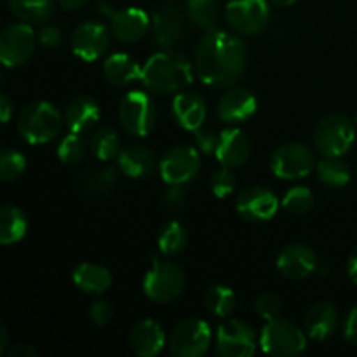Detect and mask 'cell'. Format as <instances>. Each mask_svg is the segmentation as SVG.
<instances>
[{"instance_id":"cell-27","label":"cell","mask_w":357,"mask_h":357,"mask_svg":"<svg viewBox=\"0 0 357 357\" xmlns=\"http://www.w3.org/2000/svg\"><path fill=\"white\" fill-rule=\"evenodd\" d=\"M103 73L114 86L124 87L129 84L142 80L143 68H139L138 61L131 58L124 52H115V54L108 56L107 61L103 65Z\"/></svg>"},{"instance_id":"cell-26","label":"cell","mask_w":357,"mask_h":357,"mask_svg":"<svg viewBox=\"0 0 357 357\" xmlns=\"http://www.w3.org/2000/svg\"><path fill=\"white\" fill-rule=\"evenodd\" d=\"M72 279L77 288L82 293H87V295H103L112 288V282H114L112 272L107 267L89 264V261L77 265Z\"/></svg>"},{"instance_id":"cell-8","label":"cell","mask_w":357,"mask_h":357,"mask_svg":"<svg viewBox=\"0 0 357 357\" xmlns=\"http://www.w3.org/2000/svg\"><path fill=\"white\" fill-rule=\"evenodd\" d=\"M211 330L206 321L197 317H188L178 323L171 331L167 347L176 357H202L209 351Z\"/></svg>"},{"instance_id":"cell-32","label":"cell","mask_w":357,"mask_h":357,"mask_svg":"<svg viewBox=\"0 0 357 357\" xmlns=\"http://www.w3.org/2000/svg\"><path fill=\"white\" fill-rule=\"evenodd\" d=\"M157 244L164 257H178L185 251L188 244V234L181 223L167 222L157 236Z\"/></svg>"},{"instance_id":"cell-3","label":"cell","mask_w":357,"mask_h":357,"mask_svg":"<svg viewBox=\"0 0 357 357\" xmlns=\"http://www.w3.org/2000/svg\"><path fill=\"white\" fill-rule=\"evenodd\" d=\"M65 117L49 101H33L21 110L17 132L30 145H44L61 132Z\"/></svg>"},{"instance_id":"cell-10","label":"cell","mask_w":357,"mask_h":357,"mask_svg":"<svg viewBox=\"0 0 357 357\" xmlns=\"http://www.w3.org/2000/svg\"><path fill=\"white\" fill-rule=\"evenodd\" d=\"M37 35L28 23H13L0 33V61L7 68H17L33 56Z\"/></svg>"},{"instance_id":"cell-36","label":"cell","mask_w":357,"mask_h":357,"mask_svg":"<svg viewBox=\"0 0 357 357\" xmlns=\"http://www.w3.org/2000/svg\"><path fill=\"white\" fill-rule=\"evenodd\" d=\"M89 143L79 135V132L70 131L58 145V157L63 164H77L86 155V149Z\"/></svg>"},{"instance_id":"cell-13","label":"cell","mask_w":357,"mask_h":357,"mask_svg":"<svg viewBox=\"0 0 357 357\" xmlns=\"http://www.w3.org/2000/svg\"><path fill=\"white\" fill-rule=\"evenodd\" d=\"M201 171V157L194 146L178 145L167 150L159 160V173L169 185H183Z\"/></svg>"},{"instance_id":"cell-31","label":"cell","mask_w":357,"mask_h":357,"mask_svg":"<svg viewBox=\"0 0 357 357\" xmlns=\"http://www.w3.org/2000/svg\"><path fill=\"white\" fill-rule=\"evenodd\" d=\"M187 14L194 24L202 30H216L222 17L218 0H187Z\"/></svg>"},{"instance_id":"cell-46","label":"cell","mask_w":357,"mask_h":357,"mask_svg":"<svg viewBox=\"0 0 357 357\" xmlns=\"http://www.w3.org/2000/svg\"><path fill=\"white\" fill-rule=\"evenodd\" d=\"M347 275L352 282L357 286V250L349 257L347 261Z\"/></svg>"},{"instance_id":"cell-9","label":"cell","mask_w":357,"mask_h":357,"mask_svg":"<svg viewBox=\"0 0 357 357\" xmlns=\"http://www.w3.org/2000/svg\"><path fill=\"white\" fill-rule=\"evenodd\" d=\"M316 155L303 143H286L271 155V171L281 180H300L316 169Z\"/></svg>"},{"instance_id":"cell-37","label":"cell","mask_w":357,"mask_h":357,"mask_svg":"<svg viewBox=\"0 0 357 357\" xmlns=\"http://www.w3.org/2000/svg\"><path fill=\"white\" fill-rule=\"evenodd\" d=\"M26 169V159L21 152L13 149H3L0 153V180L9 183L17 180Z\"/></svg>"},{"instance_id":"cell-38","label":"cell","mask_w":357,"mask_h":357,"mask_svg":"<svg viewBox=\"0 0 357 357\" xmlns=\"http://www.w3.org/2000/svg\"><path fill=\"white\" fill-rule=\"evenodd\" d=\"M209 185H211V190L216 197H220V199L229 197V195L232 194L237 187V178H236V174H234L232 167L223 166L222 169L216 171V173L211 176Z\"/></svg>"},{"instance_id":"cell-28","label":"cell","mask_w":357,"mask_h":357,"mask_svg":"<svg viewBox=\"0 0 357 357\" xmlns=\"http://www.w3.org/2000/svg\"><path fill=\"white\" fill-rule=\"evenodd\" d=\"M28 216L17 206H3L0 209V244L10 246L26 236Z\"/></svg>"},{"instance_id":"cell-19","label":"cell","mask_w":357,"mask_h":357,"mask_svg":"<svg viewBox=\"0 0 357 357\" xmlns=\"http://www.w3.org/2000/svg\"><path fill=\"white\" fill-rule=\"evenodd\" d=\"M215 155L225 167L244 166L251 157V142L246 132L239 128H227L220 132Z\"/></svg>"},{"instance_id":"cell-7","label":"cell","mask_w":357,"mask_h":357,"mask_svg":"<svg viewBox=\"0 0 357 357\" xmlns=\"http://www.w3.org/2000/svg\"><path fill=\"white\" fill-rule=\"evenodd\" d=\"M119 121L128 135L143 138L155 128V103L143 91H129L119 103Z\"/></svg>"},{"instance_id":"cell-30","label":"cell","mask_w":357,"mask_h":357,"mask_svg":"<svg viewBox=\"0 0 357 357\" xmlns=\"http://www.w3.org/2000/svg\"><path fill=\"white\" fill-rule=\"evenodd\" d=\"M316 173L321 183L328 188H344L351 181V169L340 157H323L316 164Z\"/></svg>"},{"instance_id":"cell-34","label":"cell","mask_w":357,"mask_h":357,"mask_svg":"<svg viewBox=\"0 0 357 357\" xmlns=\"http://www.w3.org/2000/svg\"><path fill=\"white\" fill-rule=\"evenodd\" d=\"M237 300L229 286L215 284L206 291L204 307L216 317H229L236 310Z\"/></svg>"},{"instance_id":"cell-43","label":"cell","mask_w":357,"mask_h":357,"mask_svg":"<svg viewBox=\"0 0 357 357\" xmlns=\"http://www.w3.org/2000/svg\"><path fill=\"white\" fill-rule=\"evenodd\" d=\"M344 337L349 344L357 347V307L347 314V319L344 324Z\"/></svg>"},{"instance_id":"cell-17","label":"cell","mask_w":357,"mask_h":357,"mask_svg":"<svg viewBox=\"0 0 357 357\" xmlns=\"http://www.w3.org/2000/svg\"><path fill=\"white\" fill-rule=\"evenodd\" d=\"M152 28L149 14L139 7H126L112 14L110 31L122 44H136Z\"/></svg>"},{"instance_id":"cell-24","label":"cell","mask_w":357,"mask_h":357,"mask_svg":"<svg viewBox=\"0 0 357 357\" xmlns=\"http://www.w3.org/2000/svg\"><path fill=\"white\" fill-rule=\"evenodd\" d=\"M100 105L91 96H77L68 103L65 110V124L68 131L84 132L91 131L100 121Z\"/></svg>"},{"instance_id":"cell-42","label":"cell","mask_w":357,"mask_h":357,"mask_svg":"<svg viewBox=\"0 0 357 357\" xmlns=\"http://www.w3.org/2000/svg\"><path fill=\"white\" fill-rule=\"evenodd\" d=\"M218 136L220 135H215L211 129L199 128L197 131H194L195 143H197V146L204 153H215L216 145H218Z\"/></svg>"},{"instance_id":"cell-44","label":"cell","mask_w":357,"mask_h":357,"mask_svg":"<svg viewBox=\"0 0 357 357\" xmlns=\"http://www.w3.org/2000/svg\"><path fill=\"white\" fill-rule=\"evenodd\" d=\"M13 110H14V105L10 101V98L7 94H2L0 96V119H2V124H7L13 117Z\"/></svg>"},{"instance_id":"cell-15","label":"cell","mask_w":357,"mask_h":357,"mask_svg":"<svg viewBox=\"0 0 357 357\" xmlns=\"http://www.w3.org/2000/svg\"><path fill=\"white\" fill-rule=\"evenodd\" d=\"M110 47V31L98 21H86L73 30L72 51L84 61L101 58Z\"/></svg>"},{"instance_id":"cell-25","label":"cell","mask_w":357,"mask_h":357,"mask_svg":"<svg viewBox=\"0 0 357 357\" xmlns=\"http://www.w3.org/2000/svg\"><path fill=\"white\" fill-rule=\"evenodd\" d=\"M119 169L132 180L146 178L155 171V153L143 145H131L119 153Z\"/></svg>"},{"instance_id":"cell-4","label":"cell","mask_w":357,"mask_h":357,"mask_svg":"<svg viewBox=\"0 0 357 357\" xmlns=\"http://www.w3.org/2000/svg\"><path fill=\"white\" fill-rule=\"evenodd\" d=\"M185 289V272L180 265L153 257L143 278V291L155 303H169L180 298Z\"/></svg>"},{"instance_id":"cell-23","label":"cell","mask_w":357,"mask_h":357,"mask_svg":"<svg viewBox=\"0 0 357 357\" xmlns=\"http://www.w3.org/2000/svg\"><path fill=\"white\" fill-rule=\"evenodd\" d=\"M303 326L314 340H328L338 328V310L330 302L314 303L303 317Z\"/></svg>"},{"instance_id":"cell-1","label":"cell","mask_w":357,"mask_h":357,"mask_svg":"<svg viewBox=\"0 0 357 357\" xmlns=\"http://www.w3.org/2000/svg\"><path fill=\"white\" fill-rule=\"evenodd\" d=\"M195 72L209 87L227 89L243 79L248 65V47L243 38L211 30L195 49Z\"/></svg>"},{"instance_id":"cell-49","label":"cell","mask_w":357,"mask_h":357,"mask_svg":"<svg viewBox=\"0 0 357 357\" xmlns=\"http://www.w3.org/2000/svg\"><path fill=\"white\" fill-rule=\"evenodd\" d=\"M271 2L274 3V6H279V7H289V6H293L296 0H271Z\"/></svg>"},{"instance_id":"cell-22","label":"cell","mask_w":357,"mask_h":357,"mask_svg":"<svg viewBox=\"0 0 357 357\" xmlns=\"http://www.w3.org/2000/svg\"><path fill=\"white\" fill-rule=\"evenodd\" d=\"M129 345L139 357H155L166 345V333L162 326L153 319H142L132 326Z\"/></svg>"},{"instance_id":"cell-2","label":"cell","mask_w":357,"mask_h":357,"mask_svg":"<svg viewBox=\"0 0 357 357\" xmlns=\"http://www.w3.org/2000/svg\"><path fill=\"white\" fill-rule=\"evenodd\" d=\"M194 80L192 65L183 54L162 51L150 56L143 65L142 82L155 94H176L188 87Z\"/></svg>"},{"instance_id":"cell-14","label":"cell","mask_w":357,"mask_h":357,"mask_svg":"<svg viewBox=\"0 0 357 357\" xmlns=\"http://www.w3.org/2000/svg\"><path fill=\"white\" fill-rule=\"evenodd\" d=\"M236 209L246 222L260 223L274 218L279 209V201L272 190L261 185H251L241 190L236 199Z\"/></svg>"},{"instance_id":"cell-50","label":"cell","mask_w":357,"mask_h":357,"mask_svg":"<svg viewBox=\"0 0 357 357\" xmlns=\"http://www.w3.org/2000/svg\"><path fill=\"white\" fill-rule=\"evenodd\" d=\"M356 126H357V115H356Z\"/></svg>"},{"instance_id":"cell-48","label":"cell","mask_w":357,"mask_h":357,"mask_svg":"<svg viewBox=\"0 0 357 357\" xmlns=\"http://www.w3.org/2000/svg\"><path fill=\"white\" fill-rule=\"evenodd\" d=\"M7 345H9V331L3 324H0V354L6 352Z\"/></svg>"},{"instance_id":"cell-33","label":"cell","mask_w":357,"mask_h":357,"mask_svg":"<svg viewBox=\"0 0 357 357\" xmlns=\"http://www.w3.org/2000/svg\"><path fill=\"white\" fill-rule=\"evenodd\" d=\"M89 150L100 160H112L122 152L121 138L110 128H98L89 138Z\"/></svg>"},{"instance_id":"cell-35","label":"cell","mask_w":357,"mask_h":357,"mask_svg":"<svg viewBox=\"0 0 357 357\" xmlns=\"http://www.w3.org/2000/svg\"><path fill=\"white\" fill-rule=\"evenodd\" d=\"M281 206L289 215H305L312 209L314 195L307 187H293L282 195Z\"/></svg>"},{"instance_id":"cell-41","label":"cell","mask_w":357,"mask_h":357,"mask_svg":"<svg viewBox=\"0 0 357 357\" xmlns=\"http://www.w3.org/2000/svg\"><path fill=\"white\" fill-rule=\"evenodd\" d=\"M37 40L42 47L45 49H56L63 40L61 30L58 26H52V24H45L40 28V31L37 33Z\"/></svg>"},{"instance_id":"cell-39","label":"cell","mask_w":357,"mask_h":357,"mask_svg":"<svg viewBox=\"0 0 357 357\" xmlns=\"http://www.w3.org/2000/svg\"><path fill=\"white\" fill-rule=\"evenodd\" d=\"M281 298H279L275 293H261L260 296L257 298V302H255V310H257V314L260 317H264L265 321H271V319H275V317L281 316Z\"/></svg>"},{"instance_id":"cell-29","label":"cell","mask_w":357,"mask_h":357,"mask_svg":"<svg viewBox=\"0 0 357 357\" xmlns=\"http://www.w3.org/2000/svg\"><path fill=\"white\" fill-rule=\"evenodd\" d=\"M56 2L58 0H9V9L23 23L37 24L51 20Z\"/></svg>"},{"instance_id":"cell-45","label":"cell","mask_w":357,"mask_h":357,"mask_svg":"<svg viewBox=\"0 0 357 357\" xmlns=\"http://www.w3.org/2000/svg\"><path fill=\"white\" fill-rule=\"evenodd\" d=\"M7 357H38V354L33 347H30V345L20 344L7 352Z\"/></svg>"},{"instance_id":"cell-6","label":"cell","mask_w":357,"mask_h":357,"mask_svg":"<svg viewBox=\"0 0 357 357\" xmlns=\"http://www.w3.org/2000/svg\"><path fill=\"white\" fill-rule=\"evenodd\" d=\"M260 349L267 356H300L307 349V337L295 323L281 316L267 321L260 331Z\"/></svg>"},{"instance_id":"cell-47","label":"cell","mask_w":357,"mask_h":357,"mask_svg":"<svg viewBox=\"0 0 357 357\" xmlns=\"http://www.w3.org/2000/svg\"><path fill=\"white\" fill-rule=\"evenodd\" d=\"M87 0H58V6L65 10H77L86 6Z\"/></svg>"},{"instance_id":"cell-5","label":"cell","mask_w":357,"mask_h":357,"mask_svg":"<svg viewBox=\"0 0 357 357\" xmlns=\"http://www.w3.org/2000/svg\"><path fill=\"white\" fill-rule=\"evenodd\" d=\"M357 126L347 115L331 114L321 119L314 131V145L323 157H342L356 142Z\"/></svg>"},{"instance_id":"cell-16","label":"cell","mask_w":357,"mask_h":357,"mask_svg":"<svg viewBox=\"0 0 357 357\" xmlns=\"http://www.w3.org/2000/svg\"><path fill=\"white\" fill-rule=\"evenodd\" d=\"M152 37L155 44L162 49H174L181 42L185 33L183 13L173 2L162 3L153 13L152 17Z\"/></svg>"},{"instance_id":"cell-11","label":"cell","mask_w":357,"mask_h":357,"mask_svg":"<svg viewBox=\"0 0 357 357\" xmlns=\"http://www.w3.org/2000/svg\"><path fill=\"white\" fill-rule=\"evenodd\" d=\"M271 17L267 0H229L225 21L239 35H257L265 30Z\"/></svg>"},{"instance_id":"cell-21","label":"cell","mask_w":357,"mask_h":357,"mask_svg":"<svg viewBox=\"0 0 357 357\" xmlns=\"http://www.w3.org/2000/svg\"><path fill=\"white\" fill-rule=\"evenodd\" d=\"M171 112H173V119L178 126L194 132L204 126L208 107L201 94L194 93V91H185V93H178L174 96Z\"/></svg>"},{"instance_id":"cell-18","label":"cell","mask_w":357,"mask_h":357,"mask_svg":"<svg viewBox=\"0 0 357 357\" xmlns=\"http://www.w3.org/2000/svg\"><path fill=\"white\" fill-rule=\"evenodd\" d=\"M317 255L305 244H288L278 257V268L286 279L300 281L309 278L317 268Z\"/></svg>"},{"instance_id":"cell-12","label":"cell","mask_w":357,"mask_h":357,"mask_svg":"<svg viewBox=\"0 0 357 357\" xmlns=\"http://www.w3.org/2000/svg\"><path fill=\"white\" fill-rule=\"evenodd\" d=\"M258 344L255 330L244 321L229 319L216 331V352L222 357H250Z\"/></svg>"},{"instance_id":"cell-20","label":"cell","mask_w":357,"mask_h":357,"mask_svg":"<svg viewBox=\"0 0 357 357\" xmlns=\"http://www.w3.org/2000/svg\"><path fill=\"white\" fill-rule=\"evenodd\" d=\"M258 101L251 91L234 87L227 91L218 101V117L227 124H241L251 119L257 112Z\"/></svg>"},{"instance_id":"cell-40","label":"cell","mask_w":357,"mask_h":357,"mask_svg":"<svg viewBox=\"0 0 357 357\" xmlns=\"http://www.w3.org/2000/svg\"><path fill=\"white\" fill-rule=\"evenodd\" d=\"M112 316H114V309L107 300H96L89 307V317L96 326H105V324L110 323Z\"/></svg>"}]
</instances>
